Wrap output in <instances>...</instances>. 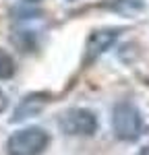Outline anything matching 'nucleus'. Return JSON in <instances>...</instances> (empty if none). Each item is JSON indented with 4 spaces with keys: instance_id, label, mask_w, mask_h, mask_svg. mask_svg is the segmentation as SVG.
<instances>
[{
    "instance_id": "obj_1",
    "label": "nucleus",
    "mask_w": 149,
    "mask_h": 155,
    "mask_svg": "<svg viewBox=\"0 0 149 155\" xmlns=\"http://www.w3.org/2000/svg\"><path fill=\"white\" fill-rule=\"evenodd\" d=\"M112 128L116 139L120 141H137L143 130V118L135 104L131 101H118L112 110Z\"/></svg>"
},
{
    "instance_id": "obj_2",
    "label": "nucleus",
    "mask_w": 149,
    "mask_h": 155,
    "mask_svg": "<svg viewBox=\"0 0 149 155\" xmlns=\"http://www.w3.org/2000/svg\"><path fill=\"white\" fill-rule=\"evenodd\" d=\"M50 145V134L39 126H29L17 130L6 141L8 155H41Z\"/></svg>"
},
{
    "instance_id": "obj_3",
    "label": "nucleus",
    "mask_w": 149,
    "mask_h": 155,
    "mask_svg": "<svg viewBox=\"0 0 149 155\" xmlns=\"http://www.w3.org/2000/svg\"><path fill=\"white\" fill-rule=\"evenodd\" d=\"M60 124V130L64 134H71V137H91L98 130V116L85 110V107H73V110H66L58 120Z\"/></svg>"
},
{
    "instance_id": "obj_4",
    "label": "nucleus",
    "mask_w": 149,
    "mask_h": 155,
    "mask_svg": "<svg viewBox=\"0 0 149 155\" xmlns=\"http://www.w3.org/2000/svg\"><path fill=\"white\" fill-rule=\"evenodd\" d=\"M122 29H116V27H106V29H95L89 39H87L85 46V64H91L93 60H98L106 50L110 48L112 44L120 37Z\"/></svg>"
},
{
    "instance_id": "obj_5",
    "label": "nucleus",
    "mask_w": 149,
    "mask_h": 155,
    "mask_svg": "<svg viewBox=\"0 0 149 155\" xmlns=\"http://www.w3.org/2000/svg\"><path fill=\"white\" fill-rule=\"evenodd\" d=\"M48 101H50V93H44V91L25 95L23 99H21V104L17 106V110H15L12 122H17V120H25V118H31V116L39 114V112L46 107V104H48Z\"/></svg>"
},
{
    "instance_id": "obj_6",
    "label": "nucleus",
    "mask_w": 149,
    "mask_h": 155,
    "mask_svg": "<svg viewBox=\"0 0 149 155\" xmlns=\"http://www.w3.org/2000/svg\"><path fill=\"white\" fill-rule=\"evenodd\" d=\"M17 71V64H15V60L8 52H4V50H0V81H4V79H11L12 74Z\"/></svg>"
},
{
    "instance_id": "obj_7",
    "label": "nucleus",
    "mask_w": 149,
    "mask_h": 155,
    "mask_svg": "<svg viewBox=\"0 0 149 155\" xmlns=\"http://www.w3.org/2000/svg\"><path fill=\"white\" fill-rule=\"evenodd\" d=\"M4 107H6V95H4V93L0 91V112H2Z\"/></svg>"
},
{
    "instance_id": "obj_8",
    "label": "nucleus",
    "mask_w": 149,
    "mask_h": 155,
    "mask_svg": "<svg viewBox=\"0 0 149 155\" xmlns=\"http://www.w3.org/2000/svg\"><path fill=\"white\" fill-rule=\"evenodd\" d=\"M139 155H149V145H145V147L141 149V153H139Z\"/></svg>"
}]
</instances>
